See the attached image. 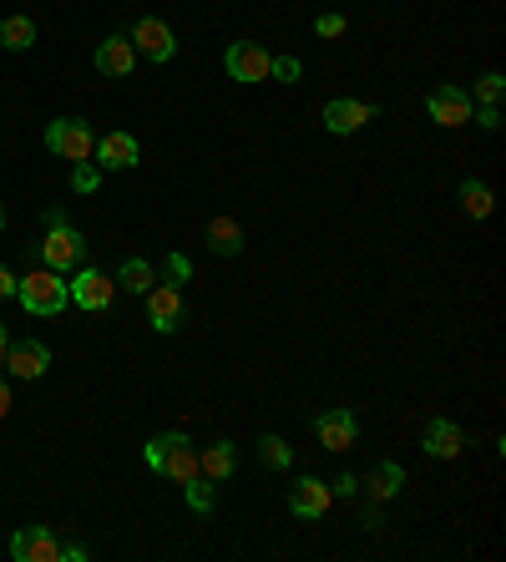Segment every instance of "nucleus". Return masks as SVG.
Listing matches in <instances>:
<instances>
[{
  "mask_svg": "<svg viewBox=\"0 0 506 562\" xmlns=\"http://www.w3.org/2000/svg\"><path fill=\"white\" fill-rule=\"evenodd\" d=\"M329 492H334V497H355V492H360V481H355V471H345V476H340V481H334V487H329Z\"/></svg>",
  "mask_w": 506,
  "mask_h": 562,
  "instance_id": "obj_33",
  "label": "nucleus"
},
{
  "mask_svg": "<svg viewBox=\"0 0 506 562\" xmlns=\"http://www.w3.org/2000/svg\"><path fill=\"white\" fill-rule=\"evenodd\" d=\"M97 71L102 76H132V66H137V46L127 41V36H107L102 46H97Z\"/></svg>",
  "mask_w": 506,
  "mask_h": 562,
  "instance_id": "obj_15",
  "label": "nucleus"
},
{
  "mask_svg": "<svg viewBox=\"0 0 506 562\" xmlns=\"http://www.w3.org/2000/svg\"><path fill=\"white\" fill-rule=\"evenodd\" d=\"M471 92L466 87H456V82H446V87H436L431 97H426V112H431V122H441V127H466L471 122Z\"/></svg>",
  "mask_w": 506,
  "mask_h": 562,
  "instance_id": "obj_7",
  "label": "nucleus"
},
{
  "mask_svg": "<svg viewBox=\"0 0 506 562\" xmlns=\"http://www.w3.org/2000/svg\"><path fill=\"white\" fill-rule=\"evenodd\" d=\"M203 244H208L218 259H238V254H243V228H238L233 218H208Z\"/></svg>",
  "mask_w": 506,
  "mask_h": 562,
  "instance_id": "obj_17",
  "label": "nucleus"
},
{
  "mask_svg": "<svg viewBox=\"0 0 506 562\" xmlns=\"http://www.w3.org/2000/svg\"><path fill=\"white\" fill-rule=\"evenodd\" d=\"M405 487V466L400 461H380L365 481H360V492H370V502H395Z\"/></svg>",
  "mask_w": 506,
  "mask_h": 562,
  "instance_id": "obj_16",
  "label": "nucleus"
},
{
  "mask_svg": "<svg viewBox=\"0 0 506 562\" xmlns=\"http://www.w3.org/2000/svg\"><path fill=\"white\" fill-rule=\"evenodd\" d=\"M167 481H193L198 476V456H193V441H178L173 451L162 456V466H157Z\"/></svg>",
  "mask_w": 506,
  "mask_h": 562,
  "instance_id": "obj_20",
  "label": "nucleus"
},
{
  "mask_svg": "<svg viewBox=\"0 0 506 562\" xmlns=\"http://www.w3.org/2000/svg\"><path fill=\"white\" fill-rule=\"evenodd\" d=\"M198 471H203L208 481H228V476L238 471V451H233V441H213V446L198 456Z\"/></svg>",
  "mask_w": 506,
  "mask_h": 562,
  "instance_id": "obj_19",
  "label": "nucleus"
},
{
  "mask_svg": "<svg viewBox=\"0 0 506 562\" xmlns=\"http://www.w3.org/2000/svg\"><path fill=\"white\" fill-rule=\"evenodd\" d=\"M46 147L56 157H66V163H92V152H97V132L92 122H81V117H56L46 127Z\"/></svg>",
  "mask_w": 506,
  "mask_h": 562,
  "instance_id": "obj_2",
  "label": "nucleus"
},
{
  "mask_svg": "<svg viewBox=\"0 0 506 562\" xmlns=\"http://www.w3.org/2000/svg\"><path fill=\"white\" fill-rule=\"evenodd\" d=\"M178 441H188V436H183V431H167V436H152V441L142 446V461H147V466L157 471V466H162V456H167V451H173Z\"/></svg>",
  "mask_w": 506,
  "mask_h": 562,
  "instance_id": "obj_26",
  "label": "nucleus"
},
{
  "mask_svg": "<svg viewBox=\"0 0 506 562\" xmlns=\"http://www.w3.org/2000/svg\"><path fill=\"white\" fill-rule=\"evenodd\" d=\"M183 487H188V492H183V497H188V507H193V512H198V517H208V512H213V507H218V492H213V481H208V476H203V471H198V476H193V481H183Z\"/></svg>",
  "mask_w": 506,
  "mask_h": 562,
  "instance_id": "obj_23",
  "label": "nucleus"
},
{
  "mask_svg": "<svg viewBox=\"0 0 506 562\" xmlns=\"http://www.w3.org/2000/svg\"><path fill=\"white\" fill-rule=\"evenodd\" d=\"M0 299H16V274L0 264Z\"/></svg>",
  "mask_w": 506,
  "mask_h": 562,
  "instance_id": "obj_34",
  "label": "nucleus"
},
{
  "mask_svg": "<svg viewBox=\"0 0 506 562\" xmlns=\"http://www.w3.org/2000/svg\"><path fill=\"white\" fill-rule=\"evenodd\" d=\"M314 431H319V441H324V451H350L355 446V436H360V426H355V411H324L319 421H314Z\"/></svg>",
  "mask_w": 506,
  "mask_h": 562,
  "instance_id": "obj_13",
  "label": "nucleus"
},
{
  "mask_svg": "<svg viewBox=\"0 0 506 562\" xmlns=\"http://www.w3.org/2000/svg\"><path fill=\"white\" fill-rule=\"evenodd\" d=\"M162 274H167V284H188V274H193V264H188V254H167V264H162Z\"/></svg>",
  "mask_w": 506,
  "mask_h": 562,
  "instance_id": "obj_29",
  "label": "nucleus"
},
{
  "mask_svg": "<svg viewBox=\"0 0 506 562\" xmlns=\"http://www.w3.org/2000/svg\"><path fill=\"white\" fill-rule=\"evenodd\" d=\"M0 46L6 51H31L36 46V21L31 16H6L0 21Z\"/></svg>",
  "mask_w": 506,
  "mask_h": 562,
  "instance_id": "obj_21",
  "label": "nucleus"
},
{
  "mask_svg": "<svg viewBox=\"0 0 506 562\" xmlns=\"http://www.w3.org/2000/svg\"><path fill=\"white\" fill-rule=\"evenodd\" d=\"M314 31H319L324 41H334V36H345V16H340V11H324V16L314 21Z\"/></svg>",
  "mask_w": 506,
  "mask_h": 562,
  "instance_id": "obj_31",
  "label": "nucleus"
},
{
  "mask_svg": "<svg viewBox=\"0 0 506 562\" xmlns=\"http://www.w3.org/2000/svg\"><path fill=\"white\" fill-rule=\"evenodd\" d=\"M461 208H466L471 218H491V208H496V203H491V188L476 183V178H466V183H461Z\"/></svg>",
  "mask_w": 506,
  "mask_h": 562,
  "instance_id": "obj_24",
  "label": "nucleus"
},
{
  "mask_svg": "<svg viewBox=\"0 0 506 562\" xmlns=\"http://www.w3.org/2000/svg\"><path fill=\"white\" fill-rule=\"evenodd\" d=\"M71 188L76 193H97L102 188V168L97 163H71Z\"/></svg>",
  "mask_w": 506,
  "mask_h": 562,
  "instance_id": "obj_28",
  "label": "nucleus"
},
{
  "mask_svg": "<svg viewBox=\"0 0 506 562\" xmlns=\"http://www.w3.org/2000/svg\"><path fill=\"white\" fill-rule=\"evenodd\" d=\"M461 446H466V436H461V426H456V421L436 416V421L426 426V451H431V456L451 461V456H461Z\"/></svg>",
  "mask_w": 506,
  "mask_h": 562,
  "instance_id": "obj_18",
  "label": "nucleus"
},
{
  "mask_svg": "<svg viewBox=\"0 0 506 562\" xmlns=\"http://www.w3.org/2000/svg\"><path fill=\"white\" fill-rule=\"evenodd\" d=\"M81 259H87V238H81L71 223L46 228V238H41V264H46V269L71 274V269H81Z\"/></svg>",
  "mask_w": 506,
  "mask_h": 562,
  "instance_id": "obj_3",
  "label": "nucleus"
},
{
  "mask_svg": "<svg viewBox=\"0 0 506 562\" xmlns=\"http://www.w3.org/2000/svg\"><path fill=\"white\" fill-rule=\"evenodd\" d=\"M61 537L51 532V527H21L16 537H11V557L16 562H61Z\"/></svg>",
  "mask_w": 506,
  "mask_h": 562,
  "instance_id": "obj_8",
  "label": "nucleus"
},
{
  "mask_svg": "<svg viewBox=\"0 0 506 562\" xmlns=\"http://www.w3.org/2000/svg\"><path fill=\"white\" fill-rule=\"evenodd\" d=\"M269 76H279V82H299V76H304V66H299V56H274Z\"/></svg>",
  "mask_w": 506,
  "mask_h": 562,
  "instance_id": "obj_30",
  "label": "nucleus"
},
{
  "mask_svg": "<svg viewBox=\"0 0 506 562\" xmlns=\"http://www.w3.org/2000/svg\"><path fill=\"white\" fill-rule=\"evenodd\" d=\"M365 527H370V532H380V527H385V517H380V502H375V507H365Z\"/></svg>",
  "mask_w": 506,
  "mask_h": 562,
  "instance_id": "obj_35",
  "label": "nucleus"
},
{
  "mask_svg": "<svg viewBox=\"0 0 506 562\" xmlns=\"http://www.w3.org/2000/svg\"><path fill=\"white\" fill-rule=\"evenodd\" d=\"M471 117H476L486 132H496V127H501V107H471Z\"/></svg>",
  "mask_w": 506,
  "mask_h": 562,
  "instance_id": "obj_32",
  "label": "nucleus"
},
{
  "mask_svg": "<svg viewBox=\"0 0 506 562\" xmlns=\"http://www.w3.org/2000/svg\"><path fill=\"white\" fill-rule=\"evenodd\" d=\"M6 416H11V385L0 380V421H6Z\"/></svg>",
  "mask_w": 506,
  "mask_h": 562,
  "instance_id": "obj_36",
  "label": "nucleus"
},
{
  "mask_svg": "<svg viewBox=\"0 0 506 562\" xmlns=\"http://www.w3.org/2000/svg\"><path fill=\"white\" fill-rule=\"evenodd\" d=\"M147 325L157 330V335H173L178 325H183V314H188V304H183V284H152L147 294Z\"/></svg>",
  "mask_w": 506,
  "mask_h": 562,
  "instance_id": "obj_4",
  "label": "nucleus"
},
{
  "mask_svg": "<svg viewBox=\"0 0 506 562\" xmlns=\"http://www.w3.org/2000/svg\"><path fill=\"white\" fill-rule=\"evenodd\" d=\"M269 66H274V56L259 41H233L223 51V71L233 76V82H269Z\"/></svg>",
  "mask_w": 506,
  "mask_h": 562,
  "instance_id": "obj_5",
  "label": "nucleus"
},
{
  "mask_svg": "<svg viewBox=\"0 0 506 562\" xmlns=\"http://www.w3.org/2000/svg\"><path fill=\"white\" fill-rule=\"evenodd\" d=\"M127 41H132V46H137V56H147V61H173V51H178L173 26L157 21V16H142V21L127 31Z\"/></svg>",
  "mask_w": 506,
  "mask_h": 562,
  "instance_id": "obj_6",
  "label": "nucleus"
},
{
  "mask_svg": "<svg viewBox=\"0 0 506 562\" xmlns=\"http://www.w3.org/2000/svg\"><path fill=\"white\" fill-rule=\"evenodd\" d=\"M16 299L26 304V314H61L66 304H71V294H66V274H56V269H31L26 279H16Z\"/></svg>",
  "mask_w": 506,
  "mask_h": 562,
  "instance_id": "obj_1",
  "label": "nucleus"
},
{
  "mask_svg": "<svg viewBox=\"0 0 506 562\" xmlns=\"http://www.w3.org/2000/svg\"><path fill=\"white\" fill-rule=\"evenodd\" d=\"M41 223H46V228H61V223H66V213H61V208H46V218H41Z\"/></svg>",
  "mask_w": 506,
  "mask_h": 562,
  "instance_id": "obj_37",
  "label": "nucleus"
},
{
  "mask_svg": "<svg viewBox=\"0 0 506 562\" xmlns=\"http://www.w3.org/2000/svg\"><path fill=\"white\" fill-rule=\"evenodd\" d=\"M97 168H137L142 163V147H137V137H127V132H107V137H97Z\"/></svg>",
  "mask_w": 506,
  "mask_h": 562,
  "instance_id": "obj_12",
  "label": "nucleus"
},
{
  "mask_svg": "<svg viewBox=\"0 0 506 562\" xmlns=\"http://www.w3.org/2000/svg\"><path fill=\"white\" fill-rule=\"evenodd\" d=\"M329 502H334V492L324 487V481H314V476H299V481H294V492H289V512H294L299 522L324 517V512H329Z\"/></svg>",
  "mask_w": 506,
  "mask_h": 562,
  "instance_id": "obj_11",
  "label": "nucleus"
},
{
  "mask_svg": "<svg viewBox=\"0 0 506 562\" xmlns=\"http://www.w3.org/2000/svg\"><path fill=\"white\" fill-rule=\"evenodd\" d=\"M501 97H506V76H501V71H486L481 82H476V102H481V107H496Z\"/></svg>",
  "mask_w": 506,
  "mask_h": 562,
  "instance_id": "obj_27",
  "label": "nucleus"
},
{
  "mask_svg": "<svg viewBox=\"0 0 506 562\" xmlns=\"http://www.w3.org/2000/svg\"><path fill=\"white\" fill-rule=\"evenodd\" d=\"M380 107L375 102H355V97H334L329 107H324V127L334 132V137H350V132H360L370 117H375Z\"/></svg>",
  "mask_w": 506,
  "mask_h": 562,
  "instance_id": "obj_10",
  "label": "nucleus"
},
{
  "mask_svg": "<svg viewBox=\"0 0 506 562\" xmlns=\"http://www.w3.org/2000/svg\"><path fill=\"white\" fill-rule=\"evenodd\" d=\"M6 350H11V330L0 325V365H6Z\"/></svg>",
  "mask_w": 506,
  "mask_h": 562,
  "instance_id": "obj_38",
  "label": "nucleus"
},
{
  "mask_svg": "<svg viewBox=\"0 0 506 562\" xmlns=\"http://www.w3.org/2000/svg\"><path fill=\"white\" fill-rule=\"evenodd\" d=\"M152 284H157V274H152L147 259H127V264L117 269V289H127V294H147Z\"/></svg>",
  "mask_w": 506,
  "mask_h": 562,
  "instance_id": "obj_22",
  "label": "nucleus"
},
{
  "mask_svg": "<svg viewBox=\"0 0 506 562\" xmlns=\"http://www.w3.org/2000/svg\"><path fill=\"white\" fill-rule=\"evenodd\" d=\"M0 233H6V203H0Z\"/></svg>",
  "mask_w": 506,
  "mask_h": 562,
  "instance_id": "obj_39",
  "label": "nucleus"
},
{
  "mask_svg": "<svg viewBox=\"0 0 506 562\" xmlns=\"http://www.w3.org/2000/svg\"><path fill=\"white\" fill-rule=\"evenodd\" d=\"M112 289H117V284H112L102 269H76V279L66 284L71 304H76V309H87V314L107 309V304H112Z\"/></svg>",
  "mask_w": 506,
  "mask_h": 562,
  "instance_id": "obj_9",
  "label": "nucleus"
},
{
  "mask_svg": "<svg viewBox=\"0 0 506 562\" xmlns=\"http://www.w3.org/2000/svg\"><path fill=\"white\" fill-rule=\"evenodd\" d=\"M6 365H11L16 380H41V375L51 370V350H46L41 340H21V345L6 350Z\"/></svg>",
  "mask_w": 506,
  "mask_h": 562,
  "instance_id": "obj_14",
  "label": "nucleus"
},
{
  "mask_svg": "<svg viewBox=\"0 0 506 562\" xmlns=\"http://www.w3.org/2000/svg\"><path fill=\"white\" fill-rule=\"evenodd\" d=\"M259 461H264V466H289V461H294V446H289L284 436H264V441H259Z\"/></svg>",
  "mask_w": 506,
  "mask_h": 562,
  "instance_id": "obj_25",
  "label": "nucleus"
}]
</instances>
